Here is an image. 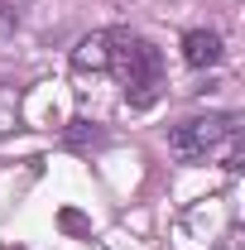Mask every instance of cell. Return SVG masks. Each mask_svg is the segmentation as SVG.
Listing matches in <instances>:
<instances>
[{
  "label": "cell",
  "mask_w": 245,
  "mask_h": 250,
  "mask_svg": "<svg viewBox=\"0 0 245 250\" xmlns=\"http://www.w3.org/2000/svg\"><path fill=\"white\" fill-rule=\"evenodd\" d=\"M111 67L125 82L130 106H149L159 96V48H149L144 39L130 34H111Z\"/></svg>",
  "instance_id": "6da1fadb"
},
{
  "label": "cell",
  "mask_w": 245,
  "mask_h": 250,
  "mask_svg": "<svg viewBox=\"0 0 245 250\" xmlns=\"http://www.w3.org/2000/svg\"><path fill=\"white\" fill-rule=\"evenodd\" d=\"M236 130H241V116H197V121L173 125L168 149L192 164V159H207L212 149H221L226 140H236Z\"/></svg>",
  "instance_id": "7a4b0ae2"
},
{
  "label": "cell",
  "mask_w": 245,
  "mask_h": 250,
  "mask_svg": "<svg viewBox=\"0 0 245 250\" xmlns=\"http://www.w3.org/2000/svg\"><path fill=\"white\" fill-rule=\"evenodd\" d=\"M72 67H77V72H106V67H111V34L106 29L87 34V39L72 48Z\"/></svg>",
  "instance_id": "3957f363"
},
{
  "label": "cell",
  "mask_w": 245,
  "mask_h": 250,
  "mask_svg": "<svg viewBox=\"0 0 245 250\" xmlns=\"http://www.w3.org/2000/svg\"><path fill=\"white\" fill-rule=\"evenodd\" d=\"M183 62L187 67H216L221 62V34H212V29L183 34Z\"/></svg>",
  "instance_id": "277c9868"
},
{
  "label": "cell",
  "mask_w": 245,
  "mask_h": 250,
  "mask_svg": "<svg viewBox=\"0 0 245 250\" xmlns=\"http://www.w3.org/2000/svg\"><path fill=\"white\" fill-rule=\"evenodd\" d=\"M15 121H20V96L0 87V135H5V130H15Z\"/></svg>",
  "instance_id": "5b68a950"
},
{
  "label": "cell",
  "mask_w": 245,
  "mask_h": 250,
  "mask_svg": "<svg viewBox=\"0 0 245 250\" xmlns=\"http://www.w3.org/2000/svg\"><path fill=\"white\" fill-rule=\"evenodd\" d=\"M62 226H67V231H77V236H87V231H92V221H87V217H82V212H62Z\"/></svg>",
  "instance_id": "8992f818"
},
{
  "label": "cell",
  "mask_w": 245,
  "mask_h": 250,
  "mask_svg": "<svg viewBox=\"0 0 245 250\" xmlns=\"http://www.w3.org/2000/svg\"><path fill=\"white\" fill-rule=\"evenodd\" d=\"M10 24H15V10H10V5L0 0V29H10Z\"/></svg>",
  "instance_id": "52a82bcc"
},
{
  "label": "cell",
  "mask_w": 245,
  "mask_h": 250,
  "mask_svg": "<svg viewBox=\"0 0 245 250\" xmlns=\"http://www.w3.org/2000/svg\"><path fill=\"white\" fill-rule=\"evenodd\" d=\"M221 250H241V236H236V231H231V236H226V241H221Z\"/></svg>",
  "instance_id": "ba28073f"
}]
</instances>
